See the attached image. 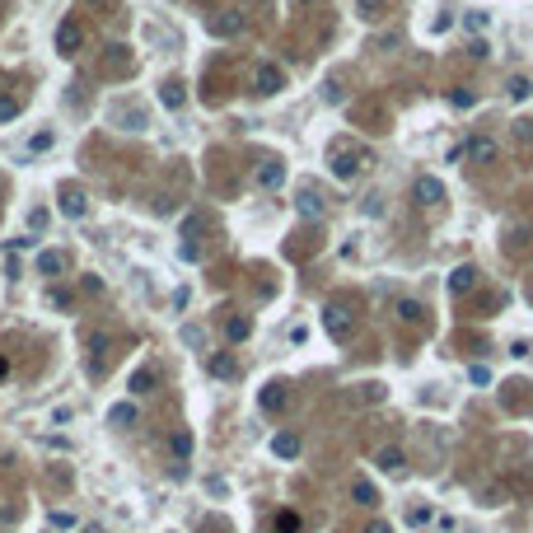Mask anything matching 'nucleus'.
Segmentation results:
<instances>
[{"instance_id":"bb28decb","label":"nucleus","mask_w":533,"mask_h":533,"mask_svg":"<svg viewBox=\"0 0 533 533\" xmlns=\"http://www.w3.org/2000/svg\"><path fill=\"white\" fill-rule=\"evenodd\" d=\"M323 99H328V103H342V75H333L328 85H323Z\"/></svg>"},{"instance_id":"39448f33","label":"nucleus","mask_w":533,"mask_h":533,"mask_svg":"<svg viewBox=\"0 0 533 533\" xmlns=\"http://www.w3.org/2000/svg\"><path fill=\"white\" fill-rule=\"evenodd\" d=\"M80 47H85V28H80L75 19H66L61 28H56V52H61V56H75Z\"/></svg>"},{"instance_id":"423d86ee","label":"nucleus","mask_w":533,"mask_h":533,"mask_svg":"<svg viewBox=\"0 0 533 533\" xmlns=\"http://www.w3.org/2000/svg\"><path fill=\"white\" fill-rule=\"evenodd\" d=\"M253 183H257V188H266V192L281 188V183H286V164H281V159H262V164L253 168Z\"/></svg>"},{"instance_id":"a211bd4d","label":"nucleus","mask_w":533,"mask_h":533,"mask_svg":"<svg viewBox=\"0 0 533 533\" xmlns=\"http://www.w3.org/2000/svg\"><path fill=\"white\" fill-rule=\"evenodd\" d=\"M402 463H407L402 449H379V468H384V473H402Z\"/></svg>"},{"instance_id":"412c9836","label":"nucleus","mask_w":533,"mask_h":533,"mask_svg":"<svg viewBox=\"0 0 533 533\" xmlns=\"http://www.w3.org/2000/svg\"><path fill=\"white\" fill-rule=\"evenodd\" d=\"M19 117V99L14 94H0V122H14Z\"/></svg>"},{"instance_id":"f3484780","label":"nucleus","mask_w":533,"mask_h":533,"mask_svg":"<svg viewBox=\"0 0 533 533\" xmlns=\"http://www.w3.org/2000/svg\"><path fill=\"white\" fill-rule=\"evenodd\" d=\"M262 407L266 411H281V407H286V389H281V384H266V389H262Z\"/></svg>"},{"instance_id":"aec40b11","label":"nucleus","mask_w":533,"mask_h":533,"mask_svg":"<svg viewBox=\"0 0 533 533\" xmlns=\"http://www.w3.org/2000/svg\"><path fill=\"white\" fill-rule=\"evenodd\" d=\"M355 10L365 14V19H379V14L389 10V0H355Z\"/></svg>"},{"instance_id":"a878e982","label":"nucleus","mask_w":533,"mask_h":533,"mask_svg":"<svg viewBox=\"0 0 533 533\" xmlns=\"http://www.w3.org/2000/svg\"><path fill=\"white\" fill-rule=\"evenodd\" d=\"M463 28H468V33H482V28H487V14H482V10L463 14Z\"/></svg>"},{"instance_id":"4468645a","label":"nucleus","mask_w":533,"mask_h":533,"mask_svg":"<svg viewBox=\"0 0 533 533\" xmlns=\"http://www.w3.org/2000/svg\"><path fill=\"white\" fill-rule=\"evenodd\" d=\"M183 99H188V94H183L178 80H164V85H159V103H164V108H183Z\"/></svg>"},{"instance_id":"5701e85b","label":"nucleus","mask_w":533,"mask_h":533,"mask_svg":"<svg viewBox=\"0 0 533 533\" xmlns=\"http://www.w3.org/2000/svg\"><path fill=\"white\" fill-rule=\"evenodd\" d=\"M131 416H136V407H131V402H122V407H112V411H108V421H112V426H126Z\"/></svg>"},{"instance_id":"f03ea898","label":"nucleus","mask_w":533,"mask_h":533,"mask_svg":"<svg viewBox=\"0 0 533 533\" xmlns=\"http://www.w3.org/2000/svg\"><path fill=\"white\" fill-rule=\"evenodd\" d=\"M206 28H211V38H239L248 28V19H244V10H220Z\"/></svg>"},{"instance_id":"2eb2a0df","label":"nucleus","mask_w":533,"mask_h":533,"mask_svg":"<svg viewBox=\"0 0 533 533\" xmlns=\"http://www.w3.org/2000/svg\"><path fill=\"white\" fill-rule=\"evenodd\" d=\"M159 384V375L150 365H141V370H131V393H150Z\"/></svg>"},{"instance_id":"72a5a7b5","label":"nucleus","mask_w":533,"mask_h":533,"mask_svg":"<svg viewBox=\"0 0 533 533\" xmlns=\"http://www.w3.org/2000/svg\"><path fill=\"white\" fill-rule=\"evenodd\" d=\"M80 286H85V295H99V290H103V281H99V276H85Z\"/></svg>"},{"instance_id":"dca6fc26","label":"nucleus","mask_w":533,"mask_h":533,"mask_svg":"<svg viewBox=\"0 0 533 533\" xmlns=\"http://www.w3.org/2000/svg\"><path fill=\"white\" fill-rule=\"evenodd\" d=\"M398 318L407 323V328H416V323L426 318V309H421V300H398Z\"/></svg>"},{"instance_id":"9d476101","label":"nucleus","mask_w":533,"mask_h":533,"mask_svg":"<svg viewBox=\"0 0 533 533\" xmlns=\"http://www.w3.org/2000/svg\"><path fill=\"white\" fill-rule=\"evenodd\" d=\"M473 286H478V266H468V262H463L454 276H449V290H454V295H468Z\"/></svg>"},{"instance_id":"e433bc0d","label":"nucleus","mask_w":533,"mask_h":533,"mask_svg":"<svg viewBox=\"0 0 533 533\" xmlns=\"http://www.w3.org/2000/svg\"><path fill=\"white\" fill-rule=\"evenodd\" d=\"M5 370H10V365H5V355H0V375H5Z\"/></svg>"},{"instance_id":"2f4dec72","label":"nucleus","mask_w":533,"mask_h":533,"mask_svg":"<svg viewBox=\"0 0 533 533\" xmlns=\"http://www.w3.org/2000/svg\"><path fill=\"white\" fill-rule=\"evenodd\" d=\"M52 524H56V529H75V515H66V510H52Z\"/></svg>"},{"instance_id":"c756f323","label":"nucleus","mask_w":533,"mask_h":533,"mask_svg":"<svg viewBox=\"0 0 533 533\" xmlns=\"http://www.w3.org/2000/svg\"><path fill=\"white\" fill-rule=\"evenodd\" d=\"M449 103H454V108H473V103H478V94H468V89H454V94H449Z\"/></svg>"},{"instance_id":"f704fd0d","label":"nucleus","mask_w":533,"mask_h":533,"mask_svg":"<svg viewBox=\"0 0 533 533\" xmlns=\"http://www.w3.org/2000/svg\"><path fill=\"white\" fill-rule=\"evenodd\" d=\"M52 141H56L52 131H38V136H33V150H47V145H52Z\"/></svg>"},{"instance_id":"6ab92c4d","label":"nucleus","mask_w":533,"mask_h":533,"mask_svg":"<svg viewBox=\"0 0 533 533\" xmlns=\"http://www.w3.org/2000/svg\"><path fill=\"white\" fill-rule=\"evenodd\" d=\"M225 337H230V342H244V337H248V318H239V313H234V318L225 323Z\"/></svg>"},{"instance_id":"7c9ffc66","label":"nucleus","mask_w":533,"mask_h":533,"mask_svg":"<svg viewBox=\"0 0 533 533\" xmlns=\"http://www.w3.org/2000/svg\"><path fill=\"white\" fill-rule=\"evenodd\" d=\"M38 266H43V271H61V253H43Z\"/></svg>"},{"instance_id":"393cba45","label":"nucleus","mask_w":533,"mask_h":533,"mask_svg":"<svg viewBox=\"0 0 533 533\" xmlns=\"http://www.w3.org/2000/svg\"><path fill=\"white\" fill-rule=\"evenodd\" d=\"M515 141H519L524 150H533V122H515Z\"/></svg>"},{"instance_id":"6e6552de","label":"nucleus","mask_w":533,"mask_h":533,"mask_svg":"<svg viewBox=\"0 0 533 533\" xmlns=\"http://www.w3.org/2000/svg\"><path fill=\"white\" fill-rule=\"evenodd\" d=\"M360 168H365V155H355V150H337L333 155V173L342 178V183H351Z\"/></svg>"},{"instance_id":"f8f14e48","label":"nucleus","mask_w":533,"mask_h":533,"mask_svg":"<svg viewBox=\"0 0 533 533\" xmlns=\"http://www.w3.org/2000/svg\"><path fill=\"white\" fill-rule=\"evenodd\" d=\"M295 206H300V215H304V220H318V215H323V197H318L313 188H304Z\"/></svg>"},{"instance_id":"20e7f679","label":"nucleus","mask_w":533,"mask_h":533,"mask_svg":"<svg viewBox=\"0 0 533 533\" xmlns=\"http://www.w3.org/2000/svg\"><path fill=\"white\" fill-rule=\"evenodd\" d=\"M463 155L473 159V164H496V159H500V145L491 141V136H473V141L463 145Z\"/></svg>"},{"instance_id":"7ed1b4c3","label":"nucleus","mask_w":533,"mask_h":533,"mask_svg":"<svg viewBox=\"0 0 533 533\" xmlns=\"http://www.w3.org/2000/svg\"><path fill=\"white\" fill-rule=\"evenodd\" d=\"M253 89H257V94H281V89H286V75H281V66L262 61V66L253 70Z\"/></svg>"},{"instance_id":"b1692460","label":"nucleus","mask_w":533,"mask_h":533,"mask_svg":"<svg viewBox=\"0 0 533 533\" xmlns=\"http://www.w3.org/2000/svg\"><path fill=\"white\" fill-rule=\"evenodd\" d=\"M355 500H360V505H379V496H375V487H370V482H355Z\"/></svg>"},{"instance_id":"ddd939ff","label":"nucleus","mask_w":533,"mask_h":533,"mask_svg":"<svg viewBox=\"0 0 533 533\" xmlns=\"http://www.w3.org/2000/svg\"><path fill=\"white\" fill-rule=\"evenodd\" d=\"M271 454H276V458H295V454H300V435L281 431L276 440H271Z\"/></svg>"},{"instance_id":"0eeeda50","label":"nucleus","mask_w":533,"mask_h":533,"mask_svg":"<svg viewBox=\"0 0 533 533\" xmlns=\"http://www.w3.org/2000/svg\"><path fill=\"white\" fill-rule=\"evenodd\" d=\"M411 197L421 201V206H440V201H444V188H440V178L421 173V178H416V183H411Z\"/></svg>"},{"instance_id":"4be33fe9","label":"nucleus","mask_w":533,"mask_h":533,"mask_svg":"<svg viewBox=\"0 0 533 533\" xmlns=\"http://www.w3.org/2000/svg\"><path fill=\"white\" fill-rule=\"evenodd\" d=\"M276 533H300V515H295V510H281V515H276Z\"/></svg>"},{"instance_id":"f257e3e1","label":"nucleus","mask_w":533,"mask_h":533,"mask_svg":"<svg viewBox=\"0 0 533 533\" xmlns=\"http://www.w3.org/2000/svg\"><path fill=\"white\" fill-rule=\"evenodd\" d=\"M323 328H328L333 337H351V304L333 300L328 309H323Z\"/></svg>"},{"instance_id":"cd10ccee","label":"nucleus","mask_w":533,"mask_h":533,"mask_svg":"<svg viewBox=\"0 0 533 533\" xmlns=\"http://www.w3.org/2000/svg\"><path fill=\"white\" fill-rule=\"evenodd\" d=\"M173 454H178V458H188V454H192V435H188V431H178V435H173Z\"/></svg>"},{"instance_id":"1a4fd4ad","label":"nucleus","mask_w":533,"mask_h":533,"mask_svg":"<svg viewBox=\"0 0 533 533\" xmlns=\"http://www.w3.org/2000/svg\"><path fill=\"white\" fill-rule=\"evenodd\" d=\"M89 211V201L80 188H61V215H70V220H80V215Z\"/></svg>"},{"instance_id":"4c0bfd02","label":"nucleus","mask_w":533,"mask_h":533,"mask_svg":"<svg viewBox=\"0 0 533 533\" xmlns=\"http://www.w3.org/2000/svg\"><path fill=\"white\" fill-rule=\"evenodd\" d=\"M295 5H309V0H295Z\"/></svg>"},{"instance_id":"c9c22d12","label":"nucleus","mask_w":533,"mask_h":533,"mask_svg":"<svg viewBox=\"0 0 533 533\" xmlns=\"http://www.w3.org/2000/svg\"><path fill=\"white\" fill-rule=\"evenodd\" d=\"M365 533H389V524H384V519H375V524H370Z\"/></svg>"},{"instance_id":"473e14b6","label":"nucleus","mask_w":533,"mask_h":533,"mask_svg":"<svg viewBox=\"0 0 533 533\" xmlns=\"http://www.w3.org/2000/svg\"><path fill=\"white\" fill-rule=\"evenodd\" d=\"M468 375H473V384H491V370H487V365H473Z\"/></svg>"},{"instance_id":"c85d7f7f","label":"nucleus","mask_w":533,"mask_h":533,"mask_svg":"<svg viewBox=\"0 0 533 533\" xmlns=\"http://www.w3.org/2000/svg\"><path fill=\"white\" fill-rule=\"evenodd\" d=\"M529 94H533V85H529L524 75H515V80H510V99H529Z\"/></svg>"},{"instance_id":"9b49d317","label":"nucleus","mask_w":533,"mask_h":533,"mask_svg":"<svg viewBox=\"0 0 533 533\" xmlns=\"http://www.w3.org/2000/svg\"><path fill=\"white\" fill-rule=\"evenodd\" d=\"M206 370H211L215 379H234V375H239V360L220 351V355H211V360H206Z\"/></svg>"}]
</instances>
